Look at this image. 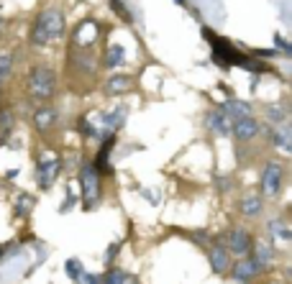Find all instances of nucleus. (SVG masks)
I'll use <instances>...</instances> for the list:
<instances>
[{
	"instance_id": "cd10ccee",
	"label": "nucleus",
	"mask_w": 292,
	"mask_h": 284,
	"mask_svg": "<svg viewBox=\"0 0 292 284\" xmlns=\"http://www.w3.org/2000/svg\"><path fill=\"white\" fill-rule=\"evenodd\" d=\"M0 131H6V133L13 131V113L8 108H0Z\"/></svg>"
},
{
	"instance_id": "a211bd4d",
	"label": "nucleus",
	"mask_w": 292,
	"mask_h": 284,
	"mask_svg": "<svg viewBox=\"0 0 292 284\" xmlns=\"http://www.w3.org/2000/svg\"><path fill=\"white\" fill-rule=\"evenodd\" d=\"M123 59H126V49H123L120 44H110V46L105 49L103 64H105L108 69H115V67H120V64H123Z\"/></svg>"
},
{
	"instance_id": "6ab92c4d",
	"label": "nucleus",
	"mask_w": 292,
	"mask_h": 284,
	"mask_svg": "<svg viewBox=\"0 0 292 284\" xmlns=\"http://www.w3.org/2000/svg\"><path fill=\"white\" fill-rule=\"evenodd\" d=\"M69 62H72L75 69H80L82 75H95V62L87 57V52H72Z\"/></svg>"
},
{
	"instance_id": "f3484780",
	"label": "nucleus",
	"mask_w": 292,
	"mask_h": 284,
	"mask_svg": "<svg viewBox=\"0 0 292 284\" xmlns=\"http://www.w3.org/2000/svg\"><path fill=\"white\" fill-rule=\"evenodd\" d=\"M231 121H236V118H241V115H251V108H249V103H244V100H236V98H228L226 100V105L221 108Z\"/></svg>"
},
{
	"instance_id": "0eeeda50",
	"label": "nucleus",
	"mask_w": 292,
	"mask_h": 284,
	"mask_svg": "<svg viewBox=\"0 0 292 284\" xmlns=\"http://www.w3.org/2000/svg\"><path fill=\"white\" fill-rule=\"evenodd\" d=\"M126 115H128V105H115L110 113H100V126L105 133H118L126 123Z\"/></svg>"
},
{
	"instance_id": "412c9836",
	"label": "nucleus",
	"mask_w": 292,
	"mask_h": 284,
	"mask_svg": "<svg viewBox=\"0 0 292 284\" xmlns=\"http://www.w3.org/2000/svg\"><path fill=\"white\" fill-rule=\"evenodd\" d=\"M34 205H36V197L34 195H18V200H16V218H29L31 215V210H34Z\"/></svg>"
},
{
	"instance_id": "4be33fe9",
	"label": "nucleus",
	"mask_w": 292,
	"mask_h": 284,
	"mask_svg": "<svg viewBox=\"0 0 292 284\" xmlns=\"http://www.w3.org/2000/svg\"><path fill=\"white\" fill-rule=\"evenodd\" d=\"M254 258H256V264H259L261 269H266V266L272 264V258H274V248H269L266 243H259L256 251H254Z\"/></svg>"
},
{
	"instance_id": "e433bc0d",
	"label": "nucleus",
	"mask_w": 292,
	"mask_h": 284,
	"mask_svg": "<svg viewBox=\"0 0 292 284\" xmlns=\"http://www.w3.org/2000/svg\"><path fill=\"white\" fill-rule=\"evenodd\" d=\"M0 23H3V18H0Z\"/></svg>"
},
{
	"instance_id": "423d86ee",
	"label": "nucleus",
	"mask_w": 292,
	"mask_h": 284,
	"mask_svg": "<svg viewBox=\"0 0 292 284\" xmlns=\"http://www.w3.org/2000/svg\"><path fill=\"white\" fill-rule=\"evenodd\" d=\"M59 172H62V159H54V156L41 159V161L36 164V182H39V187H41V190H49V187L57 182Z\"/></svg>"
},
{
	"instance_id": "5701e85b",
	"label": "nucleus",
	"mask_w": 292,
	"mask_h": 284,
	"mask_svg": "<svg viewBox=\"0 0 292 284\" xmlns=\"http://www.w3.org/2000/svg\"><path fill=\"white\" fill-rule=\"evenodd\" d=\"M64 271H67V276H69V279H75V281H82L85 266H82V261H80V258H67V264H64Z\"/></svg>"
},
{
	"instance_id": "72a5a7b5",
	"label": "nucleus",
	"mask_w": 292,
	"mask_h": 284,
	"mask_svg": "<svg viewBox=\"0 0 292 284\" xmlns=\"http://www.w3.org/2000/svg\"><path fill=\"white\" fill-rule=\"evenodd\" d=\"M141 195H143V197H146V200H152V202H154V205H157V202H159V197H157V195H154V192H149V190H143V192H141Z\"/></svg>"
},
{
	"instance_id": "9d476101",
	"label": "nucleus",
	"mask_w": 292,
	"mask_h": 284,
	"mask_svg": "<svg viewBox=\"0 0 292 284\" xmlns=\"http://www.w3.org/2000/svg\"><path fill=\"white\" fill-rule=\"evenodd\" d=\"M205 126L215 133V136H231V118L223 110H210L205 115Z\"/></svg>"
},
{
	"instance_id": "f257e3e1",
	"label": "nucleus",
	"mask_w": 292,
	"mask_h": 284,
	"mask_svg": "<svg viewBox=\"0 0 292 284\" xmlns=\"http://www.w3.org/2000/svg\"><path fill=\"white\" fill-rule=\"evenodd\" d=\"M203 36L210 41V46H213V62L221 67V69H231V67H241V69H249V72H256V75H261V72H266V67L264 64H259V62H254V59H249L246 54H241L228 39H221V36H215L208 26H203Z\"/></svg>"
},
{
	"instance_id": "a878e982",
	"label": "nucleus",
	"mask_w": 292,
	"mask_h": 284,
	"mask_svg": "<svg viewBox=\"0 0 292 284\" xmlns=\"http://www.w3.org/2000/svg\"><path fill=\"white\" fill-rule=\"evenodd\" d=\"M13 72V57L11 54H0V82H3L6 77H11Z\"/></svg>"
},
{
	"instance_id": "2eb2a0df",
	"label": "nucleus",
	"mask_w": 292,
	"mask_h": 284,
	"mask_svg": "<svg viewBox=\"0 0 292 284\" xmlns=\"http://www.w3.org/2000/svg\"><path fill=\"white\" fill-rule=\"evenodd\" d=\"M292 128L289 126H284V123H279V128H272L269 131V141L277 146V149H282V151H292Z\"/></svg>"
},
{
	"instance_id": "b1692460",
	"label": "nucleus",
	"mask_w": 292,
	"mask_h": 284,
	"mask_svg": "<svg viewBox=\"0 0 292 284\" xmlns=\"http://www.w3.org/2000/svg\"><path fill=\"white\" fill-rule=\"evenodd\" d=\"M133 276L128 274V271H123V269H110V271H105L103 276H100V281H110V284H118V281H131Z\"/></svg>"
},
{
	"instance_id": "9b49d317",
	"label": "nucleus",
	"mask_w": 292,
	"mask_h": 284,
	"mask_svg": "<svg viewBox=\"0 0 292 284\" xmlns=\"http://www.w3.org/2000/svg\"><path fill=\"white\" fill-rule=\"evenodd\" d=\"M259 271H261V266H259L256 258L251 256V258H241V261L231 269V276H233L236 281H249V279H254Z\"/></svg>"
},
{
	"instance_id": "c9c22d12",
	"label": "nucleus",
	"mask_w": 292,
	"mask_h": 284,
	"mask_svg": "<svg viewBox=\"0 0 292 284\" xmlns=\"http://www.w3.org/2000/svg\"><path fill=\"white\" fill-rule=\"evenodd\" d=\"M0 258H3V246H0Z\"/></svg>"
},
{
	"instance_id": "f704fd0d",
	"label": "nucleus",
	"mask_w": 292,
	"mask_h": 284,
	"mask_svg": "<svg viewBox=\"0 0 292 284\" xmlns=\"http://www.w3.org/2000/svg\"><path fill=\"white\" fill-rule=\"evenodd\" d=\"M175 3H177V6H185V0H175Z\"/></svg>"
},
{
	"instance_id": "ddd939ff",
	"label": "nucleus",
	"mask_w": 292,
	"mask_h": 284,
	"mask_svg": "<svg viewBox=\"0 0 292 284\" xmlns=\"http://www.w3.org/2000/svg\"><path fill=\"white\" fill-rule=\"evenodd\" d=\"M238 210L244 218H259L261 210H264V200L259 195H244L241 202H238Z\"/></svg>"
},
{
	"instance_id": "4468645a",
	"label": "nucleus",
	"mask_w": 292,
	"mask_h": 284,
	"mask_svg": "<svg viewBox=\"0 0 292 284\" xmlns=\"http://www.w3.org/2000/svg\"><path fill=\"white\" fill-rule=\"evenodd\" d=\"M54 123H57V108H52V105H41V108L34 113V126H36L41 133L49 131Z\"/></svg>"
},
{
	"instance_id": "20e7f679",
	"label": "nucleus",
	"mask_w": 292,
	"mask_h": 284,
	"mask_svg": "<svg viewBox=\"0 0 292 284\" xmlns=\"http://www.w3.org/2000/svg\"><path fill=\"white\" fill-rule=\"evenodd\" d=\"M80 187H82V202H85V210H92L103 192H100V174L95 169V164H85L80 169Z\"/></svg>"
},
{
	"instance_id": "f8f14e48",
	"label": "nucleus",
	"mask_w": 292,
	"mask_h": 284,
	"mask_svg": "<svg viewBox=\"0 0 292 284\" xmlns=\"http://www.w3.org/2000/svg\"><path fill=\"white\" fill-rule=\"evenodd\" d=\"M208 258H210V269L215 274H226L228 271V264H231V251L223 248V246H213L208 251Z\"/></svg>"
},
{
	"instance_id": "2f4dec72",
	"label": "nucleus",
	"mask_w": 292,
	"mask_h": 284,
	"mask_svg": "<svg viewBox=\"0 0 292 284\" xmlns=\"http://www.w3.org/2000/svg\"><path fill=\"white\" fill-rule=\"evenodd\" d=\"M75 202H77V197H75V192H72V190H67V197H64V202H62V207H59V212H69V210L75 207Z\"/></svg>"
},
{
	"instance_id": "6e6552de",
	"label": "nucleus",
	"mask_w": 292,
	"mask_h": 284,
	"mask_svg": "<svg viewBox=\"0 0 292 284\" xmlns=\"http://www.w3.org/2000/svg\"><path fill=\"white\" fill-rule=\"evenodd\" d=\"M231 133H233L238 141H251V138H256V136L261 133V126H259L251 115H241V118L233 121Z\"/></svg>"
},
{
	"instance_id": "7c9ffc66",
	"label": "nucleus",
	"mask_w": 292,
	"mask_h": 284,
	"mask_svg": "<svg viewBox=\"0 0 292 284\" xmlns=\"http://www.w3.org/2000/svg\"><path fill=\"white\" fill-rule=\"evenodd\" d=\"M120 246H123V243L118 241V243H113V246H110V248L105 251V256H103V258H105V264H108V266H110V264L115 261V256L120 253Z\"/></svg>"
},
{
	"instance_id": "dca6fc26",
	"label": "nucleus",
	"mask_w": 292,
	"mask_h": 284,
	"mask_svg": "<svg viewBox=\"0 0 292 284\" xmlns=\"http://www.w3.org/2000/svg\"><path fill=\"white\" fill-rule=\"evenodd\" d=\"M131 85H133V80H131L128 75H113V77L105 82V87H103V90H105V95H110V98H113V95H123V92H128V87H131Z\"/></svg>"
},
{
	"instance_id": "aec40b11",
	"label": "nucleus",
	"mask_w": 292,
	"mask_h": 284,
	"mask_svg": "<svg viewBox=\"0 0 292 284\" xmlns=\"http://www.w3.org/2000/svg\"><path fill=\"white\" fill-rule=\"evenodd\" d=\"M266 228H269V235H272V238H279V241H284V243L292 238V230H289V225H287L284 220H279V218L269 220V225H266Z\"/></svg>"
},
{
	"instance_id": "7ed1b4c3",
	"label": "nucleus",
	"mask_w": 292,
	"mask_h": 284,
	"mask_svg": "<svg viewBox=\"0 0 292 284\" xmlns=\"http://www.w3.org/2000/svg\"><path fill=\"white\" fill-rule=\"evenodd\" d=\"M29 92L36 98V100H49L54 98L57 92V77H54V69L46 67V64H36L29 75Z\"/></svg>"
},
{
	"instance_id": "39448f33",
	"label": "nucleus",
	"mask_w": 292,
	"mask_h": 284,
	"mask_svg": "<svg viewBox=\"0 0 292 284\" xmlns=\"http://www.w3.org/2000/svg\"><path fill=\"white\" fill-rule=\"evenodd\" d=\"M282 182H284V169H282V164L269 161V164L261 169V179H259V184H261V195H266V197H277V195L282 192Z\"/></svg>"
},
{
	"instance_id": "c85d7f7f",
	"label": "nucleus",
	"mask_w": 292,
	"mask_h": 284,
	"mask_svg": "<svg viewBox=\"0 0 292 284\" xmlns=\"http://www.w3.org/2000/svg\"><path fill=\"white\" fill-rule=\"evenodd\" d=\"M80 131H82L87 138H103V133H100V131H98V128H95L87 118H80Z\"/></svg>"
},
{
	"instance_id": "1a4fd4ad",
	"label": "nucleus",
	"mask_w": 292,
	"mask_h": 284,
	"mask_svg": "<svg viewBox=\"0 0 292 284\" xmlns=\"http://www.w3.org/2000/svg\"><path fill=\"white\" fill-rule=\"evenodd\" d=\"M251 243L254 241H251V233L246 228H233L228 233V251L236 253V256H246L251 251Z\"/></svg>"
},
{
	"instance_id": "473e14b6",
	"label": "nucleus",
	"mask_w": 292,
	"mask_h": 284,
	"mask_svg": "<svg viewBox=\"0 0 292 284\" xmlns=\"http://www.w3.org/2000/svg\"><path fill=\"white\" fill-rule=\"evenodd\" d=\"M254 54H259V57H277L279 52H277V49H264V52H261V49H256Z\"/></svg>"
},
{
	"instance_id": "393cba45",
	"label": "nucleus",
	"mask_w": 292,
	"mask_h": 284,
	"mask_svg": "<svg viewBox=\"0 0 292 284\" xmlns=\"http://www.w3.org/2000/svg\"><path fill=\"white\" fill-rule=\"evenodd\" d=\"M266 118L272 123H284L287 121V108L284 105H269L266 108Z\"/></svg>"
},
{
	"instance_id": "bb28decb",
	"label": "nucleus",
	"mask_w": 292,
	"mask_h": 284,
	"mask_svg": "<svg viewBox=\"0 0 292 284\" xmlns=\"http://www.w3.org/2000/svg\"><path fill=\"white\" fill-rule=\"evenodd\" d=\"M110 8L126 21V23H133V16H131V11L126 8V3H123V0H110Z\"/></svg>"
},
{
	"instance_id": "c756f323",
	"label": "nucleus",
	"mask_w": 292,
	"mask_h": 284,
	"mask_svg": "<svg viewBox=\"0 0 292 284\" xmlns=\"http://www.w3.org/2000/svg\"><path fill=\"white\" fill-rule=\"evenodd\" d=\"M274 44L279 46V52H282L284 57H289V54H292V46H289V41H287L282 34H274Z\"/></svg>"
},
{
	"instance_id": "f03ea898",
	"label": "nucleus",
	"mask_w": 292,
	"mask_h": 284,
	"mask_svg": "<svg viewBox=\"0 0 292 284\" xmlns=\"http://www.w3.org/2000/svg\"><path fill=\"white\" fill-rule=\"evenodd\" d=\"M64 34V13L59 8H46L39 13V18L34 21L31 29V44L36 49H44L46 44L57 41Z\"/></svg>"
}]
</instances>
